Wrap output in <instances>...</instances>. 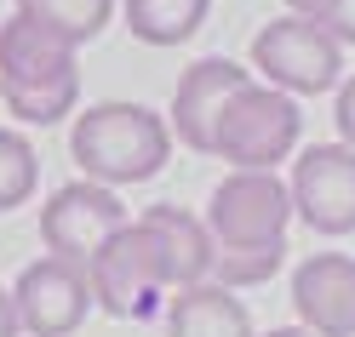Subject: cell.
Returning a JSON list of instances; mask_svg holds the SVG:
<instances>
[{
	"label": "cell",
	"mask_w": 355,
	"mask_h": 337,
	"mask_svg": "<svg viewBox=\"0 0 355 337\" xmlns=\"http://www.w3.org/2000/svg\"><path fill=\"white\" fill-rule=\"evenodd\" d=\"M207 229L218 246L212 280L218 286H263L286 263V229H293V189L281 172H230L207 200Z\"/></svg>",
	"instance_id": "1"
},
{
	"label": "cell",
	"mask_w": 355,
	"mask_h": 337,
	"mask_svg": "<svg viewBox=\"0 0 355 337\" xmlns=\"http://www.w3.org/2000/svg\"><path fill=\"white\" fill-rule=\"evenodd\" d=\"M80 46L52 35L40 17L12 12L0 24V103L29 126H58L80 103Z\"/></svg>",
	"instance_id": "2"
},
{
	"label": "cell",
	"mask_w": 355,
	"mask_h": 337,
	"mask_svg": "<svg viewBox=\"0 0 355 337\" xmlns=\"http://www.w3.org/2000/svg\"><path fill=\"white\" fill-rule=\"evenodd\" d=\"M69 154L80 177H92L103 189L149 183L155 172L172 161V126L166 115H155L144 103H92L69 126Z\"/></svg>",
	"instance_id": "3"
},
{
	"label": "cell",
	"mask_w": 355,
	"mask_h": 337,
	"mask_svg": "<svg viewBox=\"0 0 355 337\" xmlns=\"http://www.w3.org/2000/svg\"><path fill=\"white\" fill-rule=\"evenodd\" d=\"M298 131H304L298 98H286L263 80H247L218 115L212 161H230V172H275L281 161H293Z\"/></svg>",
	"instance_id": "4"
},
{
	"label": "cell",
	"mask_w": 355,
	"mask_h": 337,
	"mask_svg": "<svg viewBox=\"0 0 355 337\" xmlns=\"http://www.w3.org/2000/svg\"><path fill=\"white\" fill-rule=\"evenodd\" d=\"M86 280H92V303L115 320H149L161 309V291H172L161 240L144 217H132L126 229H115L98 246L86 263Z\"/></svg>",
	"instance_id": "5"
},
{
	"label": "cell",
	"mask_w": 355,
	"mask_h": 337,
	"mask_svg": "<svg viewBox=\"0 0 355 337\" xmlns=\"http://www.w3.org/2000/svg\"><path fill=\"white\" fill-rule=\"evenodd\" d=\"M252 69L263 75V86H275L286 98H321V92H338L344 80V46L309 17L286 12L252 35Z\"/></svg>",
	"instance_id": "6"
},
{
	"label": "cell",
	"mask_w": 355,
	"mask_h": 337,
	"mask_svg": "<svg viewBox=\"0 0 355 337\" xmlns=\"http://www.w3.org/2000/svg\"><path fill=\"white\" fill-rule=\"evenodd\" d=\"M17 303V326L24 337H75L92 314V280H86V263L69 257H35L12 286Z\"/></svg>",
	"instance_id": "7"
},
{
	"label": "cell",
	"mask_w": 355,
	"mask_h": 337,
	"mask_svg": "<svg viewBox=\"0 0 355 337\" xmlns=\"http://www.w3.org/2000/svg\"><path fill=\"white\" fill-rule=\"evenodd\" d=\"M293 217L315 235H355V149L309 143L293 161Z\"/></svg>",
	"instance_id": "8"
},
{
	"label": "cell",
	"mask_w": 355,
	"mask_h": 337,
	"mask_svg": "<svg viewBox=\"0 0 355 337\" xmlns=\"http://www.w3.org/2000/svg\"><path fill=\"white\" fill-rule=\"evenodd\" d=\"M126 206L115 189L92 183V177H75V183H63L46 194V206H40V240H46L52 257H69V263H92V252L126 229Z\"/></svg>",
	"instance_id": "9"
},
{
	"label": "cell",
	"mask_w": 355,
	"mask_h": 337,
	"mask_svg": "<svg viewBox=\"0 0 355 337\" xmlns=\"http://www.w3.org/2000/svg\"><path fill=\"white\" fill-rule=\"evenodd\" d=\"M252 80V69H241L235 57H201L189 63L172 86V109H166V126H172V143H184L195 154H212V131L224 103Z\"/></svg>",
	"instance_id": "10"
},
{
	"label": "cell",
	"mask_w": 355,
	"mask_h": 337,
	"mask_svg": "<svg viewBox=\"0 0 355 337\" xmlns=\"http://www.w3.org/2000/svg\"><path fill=\"white\" fill-rule=\"evenodd\" d=\"M293 309L309 337H349L355 331V257L309 252L293 268Z\"/></svg>",
	"instance_id": "11"
},
{
	"label": "cell",
	"mask_w": 355,
	"mask_h": 337,
	"mask_svg": "<svg viewBox=\"0 0 355 337\" xmlns=\"http://www.w3.org/2000/svg\"><path fill=\"white\" fill-rule=\"evenodd\" d=\"M144 223L155 229V240H161V257H166V280H172V291L212 280L218 246H212L207 217H195L189 206H149Z\"/></svg>",
	"instance_id": "12"
},
{
	"label": "cell",
	"mask_w": 355,
	"mask_h": 337,
	"mask_svg": "<svg viewBox=\"0 0 355 337\" xmlns=\"http://www.w3.org/2000/svg\"><path fill=\"white\" fill-rule=\"evenodd\" d=\"M166 337H252V314L230 286L201 280L166 298Z\"/></svg>",
	"instance_id": "13"
},
{
	"label": "cell",
	"mask_w": 355,
	"mask_h": 337,
	"mask_svg": "<svg viewBox=\"0 0 355 337\" xmlns=\"http://www.w3.org/2000/svg\"><path fill=\"white\" fill-rule=\"evenodd\" d=\"M212 0H121L126 29L144 46H184V40L207 24Z\"/></svg>",
	"instance_id": "14"
},
{
	"label": "cell",
	"mask_w": 355,
	"mask_h": 337,
	"mask_svg": "<svg viewBox=\"0 0 355 337\" xmlns=\"http://www.w3.org/2000/svg\"><path fill=\"white\" fill-rule=\"evenodd\" d=\"M17 12L40 17L52 35H63L69 46H86V40H98L109 29V17H115V0H17Z\"/></svg>",
	"instance_id": "15"
},
{
	"label": "cell",
	"mask_w": 355,
	"mask_h": 337,
	"mask_svg": "<svg viewBox=\"0 0 355 337\" xmlns=\"http://www.w3.org/2000/svg\"><path fill=\"white\" fill-rule=\"evenodd\" d=\"M40 189V154L24 131L0 126V212L29 206V194Z\"/></svg>",
	"instance_id": "16"
},
{
	"label": "cell",
	"mask_w": 355,
	"mask_h": 337,
	"mask_svg": "<svg viewBox=\"0 0 355 337\" xmlns=\"http://www.w3.org/2000/svg\"><path fill=\"white\" fill-rule=\"evenodd\" d=\"M293 17H309L315 29H327L338 46H355V0H286Z\"/></svg>",
	"instance_id": "17"
},
{
	"label": "cell",
	"mask_w": 355,
	"mask_h": 337,
	"mask_svg": "<svg viewBox=\"0 0 355 337\" xmlns=\"http://www.w3.org/2000/svg\"><path fill=\"white\" fill-rule=\"evenodd\" d=\"M332 126H338V143L355 149V75H344L332 92Z\"/></svg>",
	"instance_id": "18"
},
{
	"label": "cell",
	"mask_w": 355,
	"mask_h": 337,
	"mask_svg": "<svg viewBox=\"0 0 355 337\" xmlns=\"http://www.w3.org/2000/svg\"><path fill=\"white\" fill-rule=\"evenodd\" d=\"M0 337H24V326H17V303H12L6 286H0Z\"/></svg>",
	"instance_id": "19"
},
{
	"label": "cell",
	"mask_w": 355,
	"mask_h": 337,
	"mask_svg": "<svg viewBox=\"0 0 355 337\" xmlns=\"http://www.w3.org/2000/svg\"><path fill=\"white\" fill-rule=\"evenodd\" d=\"M263 337H309L304 326H275V331H263Z\"/></svg>",
	"instance_id": "20"
},
{
	"label": "cell",
	"mask_w": 355,
	"mask_h": 337,
	"mask_svg": "<svg viewBox=\"0 0 355 337\" xmlns=\"http://www.w3.org/2000/svg\"><path fill=\"white\" fill-rule=\"evenodd\" d=\"M349 337H355V331H349Z\"/></svg>",
	"instance_id": "21"
}]
</instances>
